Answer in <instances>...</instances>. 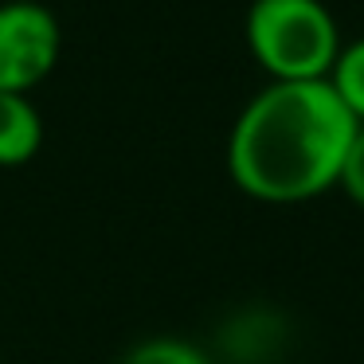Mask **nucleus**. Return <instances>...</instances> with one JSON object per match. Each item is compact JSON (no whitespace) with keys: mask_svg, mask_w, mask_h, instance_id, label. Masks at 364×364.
Instances as JSON below:
<instances>
[{"mask_svg":"<svg viewBox=\"0 0 364 364\" xmlns=\"http://www.w3.org/2000/svg\"><path fill=\"white\" fill-rule=\"evenodd\" d=\"M118 364H212V360H208L204 348L192 345V341L149 337V341H137L134 348H126Z\"/></svg>","mask_w":364,"mask_h":364,"instance_id":"nucleus-6","label":"nucleus"},{"mask_svg":"<svg viewBox=\"0 0 364 364\" xmlns=\"http://www.w3.org/2000/svg\"><path fill=\"white\" fill-rule=\"evenodd\" d=\"M360 122L325 79L270 82L239 110L228 141L235 184L267 204H298L341 184Z\"/></svg>","mask_w":364,"mask_h":364,"instance_id":"nucleus-1","label":"nucleus"},{"mask_svg":"<svg viewBox=\"0 0 364 364\" xmlns=\"http://www.w3.org/2000/svg\"><path fill=\"white\" fill-rule=\"evenodd\" d=\"M325 82L337 90V98L348 106V114L364 126V36L341 43L337 59H333V71Z\"/></svg>","mask_w":364,"mask_h":364,"instance_id":"nucleus-5","label":"nucleus"},{"mask_svg":"<svg viewBox=\"0 0 364 364\" xmlns=\"http://www.w3.org/2000/svg\"><path fill=\"white\" fill-rule=\"evenodd\" d=\"M43 145V118L28 95L0 90V165H24Z\"/></svg>","mask_w":364,"mask_h":364,"instance_id":"nucleus-4","label":"nucleus"},{"mask_svg":"<svg viewBox=\"0 0 364 364\" xmlns=\"http://www.w3.org/2000/svg\"><path fill=\"white\" fill-rule=\"evenodd\" d=\"M63 28L55 12L36 0H9L0 4V90L28 95L59 63Z\"/></svg>","mask_w":364,"mask_h":364,"instance_id":"nucleus-3","label":"nucleus"},{"mask_svg":"<svg viewBox=\"0 0 364 364\" xmlns=\"http://www.w3.org/2000/svg\"><path fill=\"white\" fill-rule=\"evenodd\" d=\"M341 184H345V192L364 208V126L356 129V137H353V149H348V161H345V173H341Z\"/></svg>","mask_w":364,"mask_h":364,"instance_id":"nucleus-7","label":"nucleus"},{"mask_svg":"<svg viewBox=\"0 0 364 364\" xmlns=\"http://www.w3.org/2000/svg\"><path fill=\"white\" fill-rule=\"evenodd\" d=\"M247 48L274 82L329 79L341 32L321 0H251Z\"/></svg>","mask_w":364,"mask_h":364,"instance_id":"nucleus-2","label":"nucleus"}]
</instances>
